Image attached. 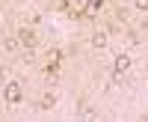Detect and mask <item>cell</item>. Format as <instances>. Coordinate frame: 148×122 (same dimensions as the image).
<instances>
[{
	"mask_svg": "<svg viewBox=\"0 0 148 122\" xmlns=\"http://www.w3.org/2000/svg\"><path fill=\"white\" fill-rule=\"evenodd\" d=\"M21 98H24L21 83H6V87H3V101H6V104H18Z\"/></svg>",
	"mask_w": 148,
	"mask_h": 122,
	"instance_id": "6da1fadb",
	"label": "cell"
},
{
	"mask_svg": "<svg viewBox=\"0 0 148 122\" xmlns=\"http://www.w3.org/2000/svg\"><path fill=\"white\" fill-rule=\"evenodd\" d=\"M127 69H130V57H127V54H116V60H113V78L119 80Z\"/></svg>",
	"mask_w": 148,
	"mask_h": 122,
	"instance_id": "7a4b0ae2",
	"label": "cell"
},
{
	"mask_svg": "<svg viewBox=\"0 0 148 122\" xmlns=\"http://www.w3.org/2000/svg\"><path fill=\"white\" fill-rule=\"evenodd\" d=\"M18 42H21V48H27V51H33V48H36V33L24 27V30L18 33Z\"/></svg>",
	"mask_w": 148,
	"mask_h": 122,
	"instance_id": "3957f363",
	"label": "cell"
},
{
	"mask_svg": "<svg viewBox=\"0 0 148 122\" xmlns=\"http://www.w3.org/2000/svg\"><path fill=\"white\" fill-rule=\"evenodd\" d=\"M92 48H98V51L107 48V30H95L92 33Z\"/></svg>",
	"mask_w": 148,
	"mask_h": 122,
	"instance_id": "277c9868",
	"label": "cell"
},
{
	"mask_svg": "<svg viewBox=\"0 0 148 122\" xmlns=\"http://www.w3.org/2000/svg\"><path fill=\"white\" fill-rule=\"evenodd\" d=\"M104 6V0H86V15H98Z\"/></svg>",
	"mask_w": 148,
	"mask_h": 122,
	"instance_id": "5b68a950",
	"label": "cell"
},
{
	"mask_svg": "<svg viewBox=\"0 0 148 122\" xmlns=\"http://www.w3.org/2000/svg\"><path fill=\"white\" fill-rule=\"evenodd\" d=\"M53 104H56V95H53V92H47V95H42V101H39V107H42V110H51Z\"/></svg>",
	"mask_w": 148,
	"mask_h": 122,
	"instance_id": "8992f818",
	"label": "cell"
},
{
	"mask_svg": "<svg viewBox=\"0 0 148 122\" xmlns=\"http://www.w3.org/2000/svg\"><path fill=\"white\" fill-rule=\"evenodd\" d=\"M59 60H62V54H59L56 48H51V51H47V66H59Z\"/></svg>",
	"mask_w": 148,
	"mask_h": 122,
	"instance_id": "52a82bcc",
	"label": "cell"
},
{
	"mask_svg": "<svg viewBox=\"0 0 148 122\" xmlns=\"http://www.w3.org/2000/svg\"><path fill=\"white\" fill-rule=\"evenodd\" d=\"M3 48H6V51H18L21 42H18V39H6V42H3Z\"/></svg>",
	"mask_w": 148,
	"mask_h": 122,
	"instance_id": "ba28073f",
	"label": "cell"
},
{
	"mask_svg": "<svg viewBox=\"0 0 148 122\" xmlns=\"http://www.w3.org/2000/svg\"><path fill=\"white\" fill-rule=\"evenodd\" d=\"M133 6H136L139 12H148V0H133Z\"/></svg>",
	"mask_w": 148,
	"mask_h": 122,
	"instance_id": "9c48e42d",
	"label": "cell"
},
{
	"mask_svg": "<svg viewBox=\"0 0 148 122\" xmlns=\"http://www.w3.org/2000/svg\"><path fill=\"white\" fill-rule=\"evenodd\" d=\"M0 87H6V75H3V71H0Z\"/></svg>",
	"mask_w": 148,
	"mask_h": 122,
	"instance_id": "30bf717a",
	"label": "cell"
}]
</instances>
